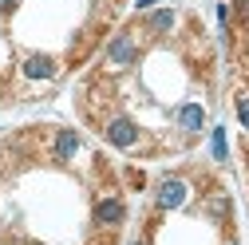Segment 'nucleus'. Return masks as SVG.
I'll return each mask as SVG.
<instances>
[{
  "mask_svg": "<svg viewBox=\"0 0 249 245\" xmlns=\"http://www.w3.org/2000/svg\"><path fill=\"white\" fill-rule=\"evenodd\" d=\"M103 135H107V142H111V146H119V150H131V146H139V142H142L139 122H131V119H111L107 127H103Z\"/></svg>",
  "mask_w": 249,
  "mask_h": 245,
  "instance_id": "obj_1",
  "label": "nucleus"
},
{
  "mask_svg": "<svg viewBox=\"0 0 249 245\" xmlns=\"http://www.w3.org/2000/svg\"><path fill=\"white\" fill-rule=\"evenodd\" d=\"M186 202V178H162L154 190V206L159 210H178Z\"/></svg>",
  "mask_w": 249,
  "mask_h": 245,
  "instance_id": "obj_2",
  "label": "nucleus"
},
{
  "mask_svg": "<svg viewBox=\"0 0 249 245\" xmlns=\"http://www.w3.org/2000/svg\"><path fill=\"white\" fill-rule=\"evenodd\" d=\"M107 59H111V64H119V68H127L131 59H139V48H135L131 32H119V36L107 44Z\"/></svg>",
  "mask_w": 249,
  "mask_h": 245,
  "instance_id": "obj_3",
  "label": "nucleus"
},
{
  "mask_svg": "<svg viewBox=\"0 0 249 245\" xmlns=\"http://www.w3.org/2000/svg\"><path fill=\"white\" fill-rule=\"evenodd\" d=\"M123 213H127V210H123L119 198H99V202H95V226H99V229H115V226L123 222Z\"/></svg>",
  "mask_w": 249,
  "mask_h": 245,
  "instance_id": "obj_4",
  "label": "nucleus"
},
{
  "mask_svg": "<svg viewBox=\"0 0 249 245\" xmlns=\"http://www.w3.org/2000/svg\"><path fill=\"white\" fill-rule=\"evenodd\" d=\"M55 59L52 55H28L24 59V79H55Z\"/></svg>",
  "mask_w": 249,
  "mask_h": 245,
  "instance_id": "obj_5",
  "label": "nucleus"
},
{
  "mask_svg": "<svg viewBox=\"0 0 249 245\" xmlns=\"http://www.w3.org/2000/svg\"><path fill=\"white\" fill-rule=\"evenodd\" d=\"M174 122H178L182 131H202V127H206V111H202L198 103H182L178 115H174Z\"/></svg>",
  "mask_w": 249,
  "mask_h": 245,
  "instance_id": "obj_6",
  "label": "nucleus"
},
{
  "mask_svg": "<svg viewBox=\"0 0 249 245\" xmlns=\"http://www.w3.org/2000/svg\"><path fill=\"white\" fill-rule=\"evenodd\" d=\"M75 150H79V135H75V131H59V135H55V146H52V155H55L59 162L75 158Z\"/></svg>",
  "mask_w": 249,
  "mask_h": 245,
  "instance_id": "obj_7",
  "label": "nucleus"
},
{
  "mask_svg": "<svg viewBox=\"0 0 249 245\" xmlns=\"http://www.w3.org/2000/svg\"><path fill=\"white\" fill-rule=\"evenodd\" d=\"M174 20H178V16H174L170 8H162V12H154V16L146 20V28H150V36H166L170 28H174Z\"/></svg>",
  "mask_w": 249,
  "mask_h": 245,
  "instance_id": "obj_8",
  "label": "nucleus"
},
{
  "mask_svg": "<svg viewBox=\"0 0 249 245\" xmlns=\"http://www.w3.org/2000/svg\"><path fill=\"white\" fill-rule=\"evenodd\" d=\"M210 142H213V158H217V162H226V158H230V155H226V131H222V127H213V139H210Z\"/></svg>",
  "mask_w": 249,
  "mask_h": 245,
  "instance_id": "obj_9",
  "label": "nucleus"
},
{
  "mask_svg": "<svg viewBox=\"0 0 249 245\" xmlns=\"http://www.w3.org/2000/svg\"><path fill=\"white\" fill-rule=\"evenodd\" d=\"M237 119H241V127L249 131V95H241V99H237Z\"/></svg>",
  "mask_w": 249,
  "mask_h": 245,
  "instance_id": "obj_10",
  "label": "nucleus"
},
{
  "mask_svg": "<svg viewBox=\"0 0 249 245\" xmlns=\"http://www.w3.org/2000/svg\"><path fill=\"white\" fill-rule=\"evenodd\" d=\"M16 4H20V0H0V12H12Z\"/></svg>",
  "mask_w": 249,
  "mask_h": 245,
  "instance_id": "obj_11",
  "label": "nucleus"
},
{
  "mask_svg": "<svg viewBox=\"0 0 249 245\" xmlns=\"http://www.w3.org/2000/svg\"><path fill=\"white\" fill-rule=\"evenodd\" d=\"M237 8H241V16H245V24H249V0H237Z\"/></svg>",
  "mask_w": 249,
  "mask_h": 245,
  "instance_id": "obj_12",
  "label": "nucleus"
},
{
  "mask_svg": "<svg viewBox=\"0 0 249 245\" xmlns=\"http://www.w3.org/2000/svg\"><path fill=\"white\" fill-rule=\"evenodd\" d=\"M131 245H142V241H131Z\"/></svg>",
  "mask_w": 249,
  "mask_h": 245,
  "instance_id": "obj_13",
  "label": "nucleus"
},
{
  "mask_svg": "<svg viewBox=\"0 0 249 245\" xmlns=\"http://www.w3.org/2000/svg\"><path fill=\"white\" fill-rule=\"evenodd\" d=\"M226 245H237V241H226Z\"/></svg>",
  "mask_w": 249,
  "mask_h": 245,
  "instance_id": "obj_14",
  "label": "nucleus"
}]
</instances>
